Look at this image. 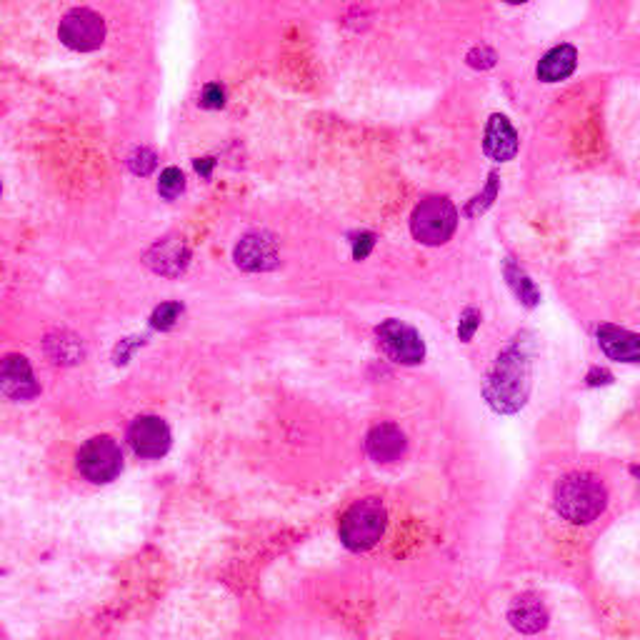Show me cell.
<instances>
[{"mask_svg":"<svg viewBox=\"0 0 640 640\" xmlns=\"http://www.w3.org/2000/svg\"><path fill=\"white\" fill-rule=\"evenodd\" d=\"M483 145L485 153L493 160H498V163H505V160H510L518 153V135H515L513 125H510V120L505 115H490Z\"/></svg>","mask_w":640,"mask_h":640,"instance_id":"cell-15","label":"cell"},{"mask_svg":"<svg viewBox=\"0 0 640 640\" xmlns=\"http://www.w3.org/2000/svg\"><path fill=\"white\" fill-rule=\"evenodd\" d=\"M465 60H468L470 68H475V70H488V68H493L495 60H498V58H495V53L488 48V45H478V48L470 50L468 58H465Z\"/></svg>","mask_w":640,"mask_h":640,"instance_id":"cell-24","label":"cell"},{"mask_svg":"<svg viewBox=\"0 0 640 640\" xmlns=\"http://www.w3.org/2000/svg\"><path fill=\"white\" fill-rule=\"evenodd\" d=\"M508 620L520 633H540L548 625V608L535 593L515 595L508 608Z\"/></svg>","mask_w":640,"mask_h":640,"instance_id":"cell-12","label":"cell"},{"mask_svg":"<svg viewBox=\"0 0 640 640\" xmlns=\"http://www.w3.org/2000/svg\"><path fill=\"white\" fill-rule=\"evenodd\" d=\"M365 450L378 463H393L405 453V435L398 425L380 423L365 438Z\"/></svg>","mask_w":640,"mask_h":640,"instance_id":"cell-13","label":"cell"},{"mask_svg":"<svg viewBox=\"0 0 640 640\" xmlns=\"http://www.w3.org/2000/svg\"><path fill=\"white\" fill-rule=\"evenodd\" d=\"M598 345L608 358L620 363H640V333L605 323L598 328Z\"/></svg>","mask_w":640,"mask_h":640,"instance_id":"cell-11","label":"cell"},{"mask_svg":"<svg viewBox=\"0 0 640 640\" xmlns=\"http://www.w3.org/2000/svg\"><path fill=\"white\" fill-rule=\"evenodd\" d=\"M235 263L243 270H270L278 265V245L263 233H250L235 248Z\"/></svg>","mask_w":640,"mask_h":640,"instance_id":"cell-10","label":"cell"},{"mask_svg":"<svg viewBox=\"0 0 640 640\" xmlns=\"http://www.w3.org/2000/svg\"><path fill=\"white\" fill-rule=\"evenodd\" d=\"M225 100L223 90L218 88V85H205L203 90V105H208V108H220Z\"/></svg>","mask_w":640,"mask_h":640,"instance_id":"cell-25","label":"cell"},{"mask_svg":"<svg viewBox=\"0 0 640 640\" xmlns=\"http://www.w3.org/2000/svg\"><path fill=\"white\" fill-rule=\"evenodd\" d=\"M373 235H368V233H363V235H358V238L353 240V245H355V250H353V255L355 258H365V255L370 253V248H373Z\"/></svg>","mask_w":640,"mask_h":640,"instance_id":"cell-26","label":"cell"},{"mask_svg":"<svg viewBox=\"0 0 640 640\" xmlns=\"http://www.w3.org/2000/svg\"><path fill=\"white\" fill-rule=\"evenodd\" d=\"M503 270H505V280H508V285H510V290L515 293V298H518L523 305H528V308L538 305V300H540L538 288H535L533 280L528 278V273H525L520 265L513 263V258L505 260Z\"/></svg>","mask_w":640,"mask_h":640,"instance_id":"cell-17","label":"cell"},{"mask_svg":"<svg viewBox=\"0 0 640 640\" xmlns=\"http://www.w3.org/2000/svg\"><path fill=\"white\" fill-rule=\"evenodd\" d=\"M613 380V375L603 368H593L588 373V385H608Z\"/></svg>","mask_w":640,"mask_h":640,"instance_id":"cell-27","label":"cell"},{"mask_svg":"<svg viewBox=\"0 0 640 640\" xmlns=\"http://www.w3.org/2000/svg\"><path fill=\"white\" fill-rule=\"evenodd\" d=\"M120 468H123V455L108 435H98L80 448L78 470L90 483H110L118 478Z\"/></svg>","mask_w":640,"mask_h":640,"instance_id":"cell-5","label":"cell"},{"mask_svg":"<svg viewBox=\"0 0 640 640\" xmlns=\"http://www.w3.org/2000/svg\"><path fill=\"white\" fill-rule=\"evenodd\" d=\"M375 335H378L380 348H383L385 355L393 358L395 363L415 365L423 360V338H420V335L415 333V328H410V325L400 323V320H385V323L378 325Z\"/></svg>","mask_w":640,"mask_h":640,"instance_id":"cell-7","label":"cell"},{"mask_svg":"<svg viewBox=\"0 0 640 640\" xmlns=\"http://www.w3.org/2000/svg\"><path fill=\"white\" fill-rule=\"evenodd\" d=\"M630 470H633V475H638V478H640V465H633Z\"/></svg>","mask_w":640,"mask_h":640,"instance_id":"cell-29","label":"cell"},{"mask_svg":"<svg viewBox=\"0 0 640 640\" xmlns=\"http://www.w3.org/2000/svg\"><path fill=\"white\" fill-rule=\"evenodd\" d=\"M183 188H185V175L180 173L178 168L163 170V175H160V183H158V190L163 198H168V200L178 198V195L183 193Z\"/></svg>","mask_w":640,"mask_h":640,"instance_id":"cell-20","label":"cell"},{"mask_svg":"<svg viewBox=\"0 0 640 640\" xmlns=\"http://www.w3.org/2000/svg\"><path fill=\"white\" fill-rule=\"evenodd\" d=\"M575 63H578V53H575L573 45H555L553 50H548L540 58L538 78L543 83H560V80H565L573 73Z\"/></svg>","mask_w":640,"mask_h":640,"instance_id":"cell-16","label":"cell"},{"mask_svg":"<svg viewBox=\"0 0 640 640\" xmlns=\"http://www.w3.org/2000/svg\"><path fill=\"white\" fill-rule=\"evenodd\" d=\"M483 393L498 413H518L523 408L530 393V353L520 338L495 358Z\"/></svg>","mask_w":640,"mask_h":640,"instance_id":"cell-1","label":"cell"},{"mask_svg":"<svg viewBox=\"0 0 640 640\" xmlns=\"http://www.w3.org/2000/svg\"><path fill=\"white\" fill-rule=\"evenodd\" d=\"M128 168L133 170L135 175H148L150 170L155 168V153L150 148H138L128 158Z\"/></svg>","mask_w":640,"mask_h":640,"instance_id":"cell-22","label":"cell"},{"mask_svg":"<svg viewBox=\"0 0 640 640\" xmlns=\"http://www.w3.org/2000/svg\"><path fill=\"white\" fill-rule=\"evenodd\" d=\"M45 353L50 355V358L55 360V363H63V365H70V363H78L80 358H83V348H80V340L75 338V335H48V340H45Z\"/></svg>","mask_w":640,"mask_h":640,"instance_id":"cell-18","label":"cell"},{"mask_svg":"<svg viewBox=\"0 0 640 640\" xmlns=\"http://www.w3.org/2000/svg\"><path fill=\"white\" fill-rule=\"evenodd\" d=\"M58 33H60V40H63L68 48L80 50V53H90V50L103 45L105 23L95 10L75 8L63 15Z\"/></svg>","mask_w":640,"mask_h":640,"instance_id":"cell-6","label":"cell"},{"mask_svg":"<svg viewBox=\"0 0 640 640\" xmlns=\"http://www.w3.org/2000/svg\"><path fill=\"white\" fill-rule=\"evenodd\" d=\"M195 170H198L200 175H210V170H213V160H208V158L195 160Z\"/></svg>","mask_w":640,"mask_h":640,"instance_id":"cell-28","label":"cell"},{"mask_svg":"<svg viewBox=\"0 0 640 640\" xmlns=\"http://www.w3.org/2000/svg\"><path fill=\"white\" fill-rule=\"evenodd\" d=\"M385 530V508L378 498H363L345 510L340 520V538L350 550H368Z\"/></svg>","mask_w":640,"mask_h":640,"instance_id":"cell-3","label":"cell"},{"mask_svg":"<svg viewBox=\"0 0 640 640\" xmlns=\"http://www.w3.org/2000/svg\"><path fill=\"white\" fill-rule=\"evenodd\" d=\"M0 395L8 400H30L38 395V380L23 355H5L0 360Z\"/></svg>","mask_w":640,"mask_h":640,"instance_id":"cell-9","label":"cell"},{"mask_svg":"<svg viewBox=\"0 0 640 640\" xmlns=\"http://www.w3.org/2000/svg\"><path fill=\"white\" fill-rule=\"evenodd\" d=\"M555 510L575 525H585L598 518L608 503L605 485L590 473H568L555 485Z\"/></svg>","mask_w":640,"mask_h":640,"instance_id":"cell-2","label":"cell"},{"mask_svg":"<svg viewBox=\"0 0 640 640\" xmlns=\"http://www.w3.org/2000/svg\"><path fill=\"white\" fill-rule=\"evenodd\" d=\"M455 225H458V210L448 198L440 195L420 200L410 215V230L423 245L448 243L450 235L455 233Z\"/></svg>","mask_w":640,"mask_h":640,"instance_id":"cell-4","label":"cell"},{"mask_svg":"<svg viewBox=\"0 0 640 640\" xmlns=\"http://www.w3.org/2000/svg\"><path fill=\"white\" fill-rule=\"evenodd\" d=\"M478 325H480V310L465 308L463 315H460V323H458L460 340H465V343H470V338H473V335H475V330H478Z\"/></svg>","mask_w":640,"mask_h":640,"instance_id":"cell-23","label":"cell"},{"mask_svg":"<svg viewBox=\"0 0 640 640\" xmlns=\"http://www.w3.org/2000/svg\"><path fill=\"white\" fill-rule=\"evenodd\" d=\"M180 310H183V308H180L178 303L158 305V308H155V313L150 315V325H153V328H158V330L173 328L175 320H178V315H180Z\"/></svg>","mask_w":640,"mask_h":640,"instance_id":"cell-21","label":"cell"},{"mask_svg":"<svg viewBox=\"0 0 640 640\" xmlns=\"http://www.w3.org/2000/svg\"><path fill=\"white\" fill-rule=\"evenodd\" d=\"M188 260H190L188 248H185V243L180 238L158 240V243L148 250V255H145V263L160 275L183 273Z\"/></svg>","mask_w":640,"mask_h":640,"instance_id":"cell-14","label":"cell"},{"mask_svg":"<svg viewBox=\"0 0 640 640\" xmlns=\"http://www.w3.org/2000/svg\"><path fill=\"white\" fill-rule=\"evenodd\" d=\"M130 448L140 455V458H163L170 450V428L165 425L163 418L158 415H138L128 428Z\"/></svg>","mask_w":640,"mask_h":640,"instance_id":"cell-8","label":"cell"},{"mask_svg":"<svg viewBox=\"0 0 640 640\" xmlns=\"http://www.w3.org/2000/svg\"><path fill=\"white\" fill-rule=\"evenodd\" d=\"M498 185H500L498 175L490 173L488 175V183H485V190L480 195H475L473 200H470L468 208H465V215H470V218H473V215L485 213V210H488L490 205H493V200L498 198Z\"/></svg>","mask_w":640,"mask_h":640,"instance_id":"cell-19","label":"cell"}]
</instances>
